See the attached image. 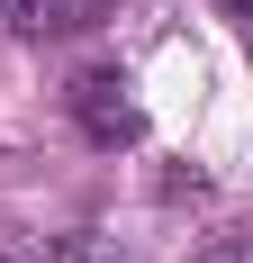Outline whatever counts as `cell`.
Masks as SVG:
<instances>
[{"mask_svg":"<svg viewBox=\"0 0 253 263\" xmlns=\"http://www.w3.org/2000/svg\"><path fill=\"white\" fill-rule=\"evenodd\" d=\"M208 263H253V236H244V245H217Z\"/></svg>","mask_w":253,"mask_h":263,"instance_id":"cell-4","label":"cell"},{"mask_svg":"<svg viewBox=\"0 0 253 263\" xmlns=\"http://www.w3.org/2000/svg\"><path fill=\"white\" fill-rule=\"evenodd\" d=\"M54 263H126V254H118L109 236H64V245H54Z\"/></svg>","mask_w":253,"mask_h":263,"instance_id":"cell-3","label":"cell"},{"mask_svg":"<svg viewBox=\"0 0 253 263\" xmlns=\"http://www.w3.org/2000/svg\"><path fill=\"white\" fill-rule=\"evenodd\" d=\"M0 263H9V254H0Z\"/></svg>","mask_w":253,"mask_h":263,"instance_id":"cell-6","label":"cell"},{"mask_svg":"<svg viewBox=\"0 0 253 263\" xmlns=\"http://www.w3.org/2000/svg\"><path fill=\"white\" fill-rule=\"evenodd\" d=\"M235 9H253V0H235Z\"/></svg>","mask_w":253,"mask_h":263,"instance_id":"cell-5","label":"cell"},{"mask_svg":"<svg viewBox=\"0 0 253 263\" xmlns=\"http://www.w3.org/2000/svg\"><path fill=\"white\" fill-rule=\"evenodd\" d=\"M73 118L91 145H126V136L145 127V109H136V91H126L118 64H91V73H73Z\"/></svg>","mask_w":253,"mask_h":263,"instance_id":"cell-1","label":"cell"},{"mask_svg":"<svg viewBox=\"0 0 253 263\" xmlns=\"http://www.w3.org/2000/svg\"><path fill=\"white\" fill-rule=\"evenodd\" d=\"M109 0H9V18L27 27V36H54V27H91Z\"/></svg>","mask_w":253,"mask_h":263,"instance_id":"cell-2","label":"cell"}]
</instances>
